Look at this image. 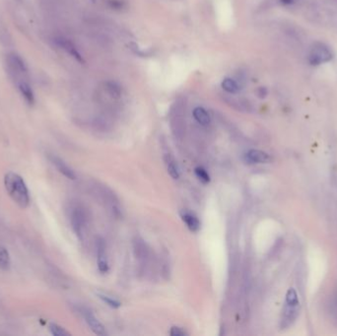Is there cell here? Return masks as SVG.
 <instances>
[{
    "label": "cell",
    "mask_w": 337,
    "mask_h": 336,
    "mask_svg": "<svg viewBox=\"0 0 337 336\" xmlns=\"http://www.w3.org/2000/svg\"><path fill=\"white\" fill-rule=\"evenodd\" d=\"M4 186L12 200L20 207L27 208L30 204V193L23 177L16 172L9 171L4 175Z\"/></svg>",
    "instance_id": "1"
},
{
    "label": "cell",
    "mask_w": 337,
    "mask_h": 336,
    "mask_svg": "<svg viewBox=\"0 0 337 336\" xmlns=\"http://www.w3.org/2000/svg\"><path fill=\"white\" fill-rule=\"evenodd\" d=\"M300 313V300L295 289L290 288L286 293L285 303L280 320L282 329L288 328L293 325Z\"/></svg>",
    "instance_id": "2"
},
{
    "label": "cell",
    "mask_w": 337,
    "mask_h": 336,
    "mask_svg": "<svg viewBox=\"0 0 337 336\" xmlns=\"http://www.w3.org/2000/svg\"><path fill=\"white\" fill-rule=\"evenodd\" d=\"M331 49L323 42L316 41L312 43L308 52V62L311 65H320L332 59Z\"/></svg>",
    "instance_id": "3"
},
{
    "label": "cell",
    "mask_w": 337,
    "mask_h": 336,
    "mask_svg": "<svg viewBox=\"0 0 337 336\" xmlns=\"http://www.w3.org/2000/svg\"><path fill=\"white\" fill-rule=\"evenodd\" d=\"M133 252L140 266H146L150 257V251L147 243L142 237L136 236L133 239Z\"/></svg>",
    "instance_id": "4"
},
{
    "label": "cell",
    "mask_w": 337,
    "mask_h": 336,
    "mask_svg": "<svg viewBox=\"0 0 337 336\" xmlns=\"http://www.w3.org/2000/svg\"><path fill=\"white\" fill-rule=\"evenodd\" d=\"M71 224L73 231L77 237L79 239H83L85 230H86V225H87V220H86V215L81 209H75L72 212L71 215Z\"/></svg>",
    "instance_id": "5"
},
{
    "label": "cell",
    "mask_w": 337,
    "mask_h": 336,
    "mask_svg": "<svg viewBox=\"0 0 337 336\" xmlns=\"http://www.w3.org/2000/svg\"><path fill=\"white\" fill-rule=\"evenodd\" d=\"M98 249V268L101 273H106L108 271V260L106 255V246L102 238H99L97 242Z\"/></svg>",
    "instance_id": "6"
},
{
    "label": "cell",
    "mask_w": 337,
    "mask_h": 336,
    "mask_svg": "<svg viewBox=\"0 0 337 336\" xmlns=\"http://www.w3.org/2000/svg\"><path fill=\"white\" fill-rule=\"evenodd\" d=\"M82 313L84 315V318L87 322V324L89 325V327L92 329V331L98 335H104L105 329L103 327V325L100 322V320L95 316V314L89 310V309H83Z\"/></svg>",
    "instance_id": "7"
},
{
    "label": "cell",
    "mask_w": 337,
    "mask_h": 336,
    "mask_svg": "<svg viewBox=\"0 0 337 336\" xmlns=\"http://www.w3.org/2000/svg\"><path fill=\"white\" fill-rule=\"evenodd\" d=\"M245 160L249 164H267L271 162L272 158L264 151L252 149L245 154Z\"/></svg>",
    "instance_id": "8"
},
{
    "label": "cell",
    "mask_w": 337,
    "mask_h": 336,
    "mask_svg": "<svg viewBox=\"0 0 337 336\" xmlns=\"http://www.w3.org/2000/svg\"><path fill=\"white\" fill-rule=\"evenodd\" d=\"M55 43L60 46L61 48H63L65 51H67L71 56H73L75 59H77L79 62L83 63V57L81 56L80 52L78 51V49L76 48V46L74 45V43L72 41H70L69 39H66L64 37H58L55 38Z\"/></svg>",
    "instance_id": "9"
},
{
    "label": "cell",
    "mask_w": 337,
    "mask_h": 336,
    "mask_svg": "<svg viewBox=\"0 0 337 336\" xmlns=\"http://www.w3.org/2000/svg\"><path fill=\"white\" fill-rule=\"evenodd\" d=\"M50 160H51L52 164L55 166V168L59 170V172H61L64 176H66L69 179H75L76 178V173L74 172V170L65 162H63L60 158L55 157V156H51Z\"/></svg>",
    "instance_id": "10"
},
{
    "label": "cell",
    "mask_w": 337,
    "mask_h": 336,
    "mask_svg": "<svg viewBox=\"0 0 337 336\" xmlns=\"http://www.w3.org/2000/svg\"><path fill=\"white\" fill-rule=\"evenodd\" d=\"M164 161H165V165L167 167V170L169 176L173 179H178L180 176V172H179V168L177 167V164L174 158L169 153H166L164 155Z\"/></svg>",
    "instance_id": "11"
},
{
    "label": "cell",
    "mask_w": 337,
    "mask_h": 336,
    "mask_svg": "<svg viewBox=\"0 0 337 336\" xmlns=\"http://www.w3.org/2000/svg\"><path fill=\"white\" fill-rule=\"evenodd\" d=\"M194 119L203 126H207L211 122V117L208 111L202 106H196L192 111Z\"/></svg>",
    "instance_id": "12"
},
{
    "label": "cell",
    "mask_w": 337,
    "mask_h": 336,
    "mask_svg": "<svg viewBox=\"0 0 337 336\" xmlns=\"http://www.w3.org/2000/svg\"><path fill=\"white\" fill-rule=\"evenodd\" d=\"M328 312L332 322L337 326V286L330 295L328 302Z\"/></svg>",
    "instance_id": "13"
},
{
    "label": "cell",
    "mask_w": 337,
    "mask_h": 336,
    "mask_svg": "<svg viewBox=\"0 0 337 336\" xmlns=\"http://www.w3.org/2000/svg\"><path fill=\"white\" fill-rule=\"evenodd\" d=\"M181 218L191 232H197L200 229V222L195 215L188 212H183L181 214Z\"/></svg>",
    "instance_id": "14"
},
{
    "label": "cell",
    "mask_w": 337,
    "mask_h": 336,
    "mask_svg": "<svg viewBox=\"0 0 337 336\" xmlns=\"http://www.w3.org/2000/svg\"><path fill=\"white\" fill-rule=\"evenodd\" d=\"M222 88L229 94H237L240 90L239 85L237 82L232 78H225L222 81Z\"/></svg>",
    "instance_id": "15"
},
{
    "label": "cell",
    "mask_w": 337,
    "mask_h": 336,
    "mask_svg": "<svg viewBox=\"0 0 337 336\" xmlns=\"http://www.w3.org/2000/svg\"><path fill=\"white\" fill-rule=\"evenodd\" d=\"M10 255L7 248L3 245H0V269L8 270L10 268Z\"/></svg>",
    "instance_id": "16"
},
{
    "label": "cell",
    "mask_w": 337,
    "mask_h": 336,
    "mask_svg": "<svg viewBox=\"0 0 337 336\" xmlns=\"http://www.w3.org/2000/svg\"><path fill=\"white\" fill-rule=\"evenodd\" d=\"M19 89H20L22 95L24 96V98L26 99V101L30 104H33L34 102V93H33L32 89H31V87L29 86V84H27L25 82H22L19 85Z\"/></svg>",
    "instance_id": "17"
},
{
    "label": "cell",
    "mask_w": 337,
    "mask_h": 336,
    "mask_svg": "<svg viewBox=\"0 0 337 336\" xmlns=\"http://www.w3.org/2000/svg\"><path fill=\"white\" fill-rule=\"evenodd\" d=\"M48 329L50 331V333L54 336H66V335H70V333L65 330L63 327H61L60 325L54 323V322H51L49 323L48 325Z\"/></svg>",
    "instance_id": "18"
},
{
    "label": "cell",
    "mask_w": 337,
    "mask_h": 336,
    "mask_svg": "<svg viewBox=\"0 0 337 336\" xmlns=\"http://www.w3.org/2000/svg\"><path fill=\"white\" fill-rule=\"evenodd\" d=\"M196 176L199 178V180L203 183H208L210 181V175L209 173L206 171L205 168H203L202 167H197L194 169Z\"/></svg>",
    "instance_id": "19"
},
{
    "label": "cell",
    "mask_w": 337,
    "mask_h": 336,
    "mask_svg": "<svg viewBox=\"0 0 337 336\" xmlns=\"http://www.w3.org/2000/svg\"><path fill=\"white\" fill-rule=\"evenodd\" d=\"M10 61H11V64L18 70H21V71H24L26 72L27 71V67H26V64L24 63V61L16 54L12 55L11 58H10Z\"/></svg>",
    "instance_id": "20"
},
{
    "label": "cell",
    "mask_w": 337,
    "mask_h": 336,
    "mask_svg": "<svg viewBox=\"0 0 337 336\" xmlns=\"http://www.w3.org/2000/svg\"><path fill=\"white\" fill-rule=\"evenodd\" d=\"M98 296H99V298L101 300H102L106 304H108L111 307L116 308V307H119L121 305V303L117 300H115V299H113L111 297H108V296L102 295V294H98Z\"/></svg>",
    "instance_id": "21"
},
{
    "label": "cell",
    "mask_w": 337,
    "mask_h": 336,
    "mask_svg": "<svg viewBox=\"0 0 337 336\" xmlns=\"http://www.w3.org/2000/svg\"><path fill=\"white\" fill-rule=\"evenodd\" d=\"M106 89L109 93V95L111 97H114V98H118L120 96V93H121V90L120 88L113 82H108L106 84Z\"/></svg>",
    "instance_id": "22"
},
{
    "label": "cell",
    "mask_w": 337,
    "mask_h": 336,
    "mask_svg": "<svg viewBox=\"0 0 337 336\" xmlns=\"http://www.w3.org/2000/svg\"><path fill=\"white\" fill-rule=\"evenodd\" d=\"M169 335H171V336H184V335H187V333L181 327L172 326L169 330Z\"/></svg>",
    "instance_id": "23"
},
{
    "label": "cell",
    "mask_w": 337,
    "mask_h": 336,
    "mask_svg": "<svg viewBox=\"0 0 337 336\" xmlns=\"http://www.w3.org/2000/svg\"><path fill=\"white\" fill-rule=\"evenodd\" d=\"M109 4L114 9H121L123 7V1L122 0H110Z\"/></svg>",
    "instance_id": "24"
},
{
    "label": "cell",
    "mask_w": 337,
    "mask_h": 336,
    "mask_svg": "<svg viewBox=\"0 0 337 336\" xmlns=\"http://www.w3.org/2000/svg\"><path fill=\"white\" fill-rule=\"evenodd\" d=\"M281 2L284 4H290L293 2V0H281Z\"/></svg>",
    "instance_id": "25"
}]
</instances>
